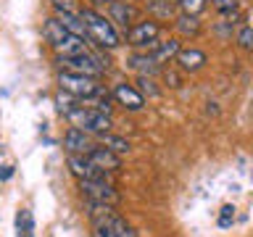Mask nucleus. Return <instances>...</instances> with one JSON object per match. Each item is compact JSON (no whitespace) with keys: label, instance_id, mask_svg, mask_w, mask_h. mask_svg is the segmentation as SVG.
<instances>
[{"label":"nucleus","instance_id":"obj_22","mask_svg":"<svg viewBox=\"0 0 253 237\" xmlns=\"http://www.w3.org/2000/svg\"><path fill=\"white\" fill-rule=\"evenodd\" d=\"M148 11L153 16H158V19H169L174 13V5L169 0H148Z\"/></svg>","mask_w":253,"mask_h":237},{"label":"nucleus","instance_id":"obj_4","mask_svg":"<svg viewBox=\"0 0 253 237\" xmlns=\"http://www.w3.org/2000/svg\"><path fill=\"white\" fill-rule=\"evenodd\" d=\"M58 87L63 92L74 95L79 100H90V98H98L103 92V87L98 79L92 77H84V74H71V71H58Z\"/></svg>","mask_w":253,"mask_h":237},{"label":"nucleus","instance_id":"obj_10","mask_svg":"<svg viewBox=\"0 0 253 237\" xmlns=\"http://www.w3.org/2000/svg\"><path fill=\"white\" fill-rule=\"evenodd\" d=\"M87 158H90V163L92 166H98L100 171H119L122 169V156L114 153V150H108L106 145H92L90 150L84 153Z\"/></svg>","mask_w":253,"mask_h":237},{"label":"nucleus","instance_id":"obj_25","mask_svg":"<svg viewBox=\"0 0 253 237\" xmlns=\"http://www.w3.org/2000/svg\"><path fill=\"white\" fill-rule=\"evenodd\" d=\"M137 82H140V92H142V98H145V92H148V98H158V95H161V90L156 87V82H153L150 77H142V74H140Z\"/></svg>","mask_w":253,"mask_h":237},{"label":"nucleus","instance_id":"obj_16","mask_svg":"<svg viewBox=\"0 0 253 237\" xmlns=\"http://www.w3.org/2000/svg\"><path fill=\"white\" fill-rule=\"evenodd\" d=\"M55 13H58L55 19H58V21L63 24V29H69L71 35L82 37L84 42H90V35H87V27H84V21L79 19V13H77V11H55Z\"/></svg>","mask_w":253,"mask_h":237},{"label":"nucleus","instance_id":"obj_20","mask_svg":"<svg viewBox=\"0 0 253 237\" xmlns=\"http://www.w3.org/2000/svg\"><path fill=\"white\" fill-rule=\"evenodd\" d=\"M98 137H100L103 145H106L108 150H114V153H119V156L129 153V142H126L124 137H116V134H111V132H103V134H98Z\"/></svg>","mask_w":253,"mask_h":237},{"label":"nucleus","instance_id":"obj_23","mask_svg":"<svg viewBox=\"0 0 253 237\" xmlns=\"http://www.w3.org/2000/svg\"><path fill=\"white\" fill-rule=\"evenodd\" d=\"M209 0H177V8L185 16H198V13H203V8Z\"/></svg>","mask_w":253,"mask_h":237},{"label":"nucleus","instance_id":"obj_30","mask_svg":"<svg viewBox=\"0 0 253 237\" xmlns=\"http://www.w3.org/2000/svg\"><path fill=\"white\" fill-rule=\"evenodd\" d=\"M87 3L95 8V5H111V3H116V0H87Z\"/></svg>","mask_w":253,"mask_h":237},{"label":"nucleus","instance_id":"obj_6","mask_svg":"<svg viewBox=\"0 0 253 237\" xmlns=\"http://www.w3.org/2000/svg\"><path fill=\"white\" fill-rule=\"evenodd\" d=\"M55 66L61 71H71V74H84V77H92V79H100L103 77V66L98 63V58L87 50V53H79V55H55Z\"/></svg>","mask_w":253,"mask_h":237},{"label":"nucleus","instance_id":"obj_31","mask_svg":"<svg viewBox=\"0 0 253 237\" xmlns=\"http://www.w3.org/2000/svg\"><path fill=\"white\" fill-rule=\"evenodd\" d=\"M11 174H13L11 166H3V171H0V179H11Z\"/></svg>","mask_w":253,"mask_h":237},{"label":"nucleus","instance_id":"obj_7","mask_svg":"<svg viewBox=\"0 0 253 237\" xmlns=\"http://www.w3.org/2000/svg\"><path fill=\"white\" fill-rule=\"evenodd\" d=\"M158 35H161V24L156 19H140L126 29L124 40L129 47H134V50H148V47L158 40Z\"/></svg>","mask_w":253,"mask_h":237},{"label":"nucleus","instance_id":"obj_9","mask_svg":"<svg viewBox=\"0 0 253 237\" xmlns=\"http://www.w3.org/2000/svg\"><path fill=\"white\" fill-rule=\"evenodd\" d=\"M108 19L114 27L126 32L134 21H140V11H137V5L129 3V0H116V3L108 5Z\"/></svg>","mask_w":253,"mask_h":237},{"label":"nucleus","instance_id":"obj_12","mask_svg":"<svg viewBox=\"0 0 253 237\" xmlns=\"http://www.w3.org/2000/svg\"><path fill=\"white\" fill-rule=\"evenodd\" d=\"M174 63H177L182 71L195 74V71H201L206 63H209V55H206L201 47H179V53L174 55Z\"/></svg>","mask_w":253,"mask_h":237},{"label":"nucleus","instance_id":"obj_32","mask_svg":"<svg viewBox=\"0 0 253 237\" xmlns=\"http://www.w3.org/2000/svg\"><path fill=\"white\" fill-rule=\"evenodd\" d=\"M251 53H253V50H251Z\"/></svg>","mask_w":253,"mask_h":237},{"label":"nucleus","instance_id":"obj_27","mask_svg":"<svg viewBox=\"0 0 253 237\" xmlns=\"http://www.w3.org/2000/svg\"><path fill=\"white\" fill-rule=\"evenodd\" d=\"M211 5L219 13H235L237 11V0H211Z\"/></svg>","mask_w":253,"mask_h":237},{"label":"nucleus","instance_id":"obj_26","mask_svg":"<svg viewBox=\"0 0 253 237\" xmlns=\"http://www.w3.org/2000/svg\"><path fill=\"white\" fill-rule=\"evenodd\" d=\"M232 221H235V205H221V213H219V227L221 229H227V227H232Z\"/></svg>","mask_w":253,"mask_h":237},{"label":"nucleus","instance_id":"obj_19","mask_svg":"<svg viewBox=\"0 0 253 237\" xmlns=\"http://www.w3.org/2000/svg\"><path fill=\"white\" fill-rule=\"evenodd\" d=\"M16 237H35V216L29 208L16 213Z\"/></svg>","mask_w":253,"mask_h":237},{"label":"nucleus","instance_id":"obj_14","mask_svg":"<svg viewBox=\"0 0 253 237\" xmlns=\"http://www.w3.org/2000/svg\"><path fill=\"white\" fill-rule=\"evenodd\" d=\"M179 47H182V45H179V37H169V40H164V42H161V40H156V42L150 45L145 53L158 63V66H164V63L174 61V55L179 53Z\"/></svg>","mask_w":253,"mask_h":237},{"label":"nucleus","instance_id":"obj_24","mask_svg":"<svg viewBox=\"0 0 253 237\" xmlns=\"http://www.w3.org/2000/svg\"><path fill=\"white\" fill-rule=\"evenodd\" d=\"M235 42L243 47V50H253V27H240L237 29Z\"/></svg>","mask_w":253,"mask_h":237},{"label":"nucleus","instance_id":"obj_11","mask_svg":"<svg viewBox=\"0 0 253 237\" xmlns=\"http://www.w3.org/2000/svg\"><path fill=\"white\" fill-rule=\"evenodd\" d=\"M69 163V171L74 174L77 179H106V171H100L98 166L90 163V158L82 156V153H71L66 158Z\"/></svg>","mask_w":253,"mask_h":237},{"label":"nucleus","instance_id":"obj_8","mask_svg":"<svg viewBox=\"0 0 253 237\" xmlns=\"http://www.w3.org/2000/svg\"><path fill=\"white\" fill-rule=\"evenodd\" d=\"M79 193L90 203H106V205H119L122 195L119 190L106 179H79Z\"/></svg>","mask_w":253,"mask_h":237},{"label":"nucleus","instance_id":"obj_2","mask_svg":"<svg viewBox=\"0 0 253 237\" xmlns=\"http://www.w3.org/2000/svg\"><path fill=\"white\" fill-rule=\"evenodd\" d=\"M77 13H79V19L84 21L87 35H90V42H95L100 50H116V47L122 45V35H119V29L111 24L108 16H103L100 11H95L92 5L79 8Z\"/></svg>","mask_w":253,"mask_h":237},{"label":"nucleus","instance_id":"obj_18","mask_svg":"<svg viewBox=\"0 0 253 237\" xmlns=\"http://www.w3.org/2000/svg\"><path fill=\"white\" fill-rule=\"evenodd\" d=\"M174 29L179 32V37H198V32H201V21H198V16L179 13L177 19H174Z\"/></svg>","mask_w":253,"mask_h":237},{"label":"nucleus","instance_id":"obj_3","mask_svg":"<svg viewBox=\"0 0 253 237\" xmlns=\"http://www.w3.org/2000/svg\"><path fill=\"white\" fill-rule=\"evenodd\" d=\"M42 37L45 42L55 50V55H79V53H87V42L82 37L71 35L69 29H63V24L55 19H45L42 24Z\"/></svg>","mask_w":253,"mask_h":237},{"label":"nucleus","instance_id":"obj_28","mask_svg":"<svg viewBox=\"0 0 253 237\" xmlns=\"http://www.w3.org/2000/svg\"><path fill=\"white\" fill-rule=\"evenodd\" d=\"M164 79H166V84H169V87H174V90H177V87H182V77L177 74V71H171V69L164 71Z\"/></svg>","mask_w":253,"mask_h":237},{"label":"nucleus","instance_id":"obj_15","mask_svg":"<svg viewBox=\"0 0 253 237\" xmlns=\"http://www.w3.org/2000/svg\"><path fill=\"white\" fill-rule=\"evenodd\" d=\"M63 148H66V153H87V150L92 148V142H90V134L82 132V129H77V126H71V129H66V134H63Z\"/></svg>","mask_w":253,"mask_h":237},{"label":"nucleus","instance_id":"obj_21","mask_svg":"<svg viewBox=\"0 0 253 237\" xmlns=\"http://www.w3.org/2000/svg\"><path fill=\"white\" fill-rule=\"evenodd\" d=\"M55 106H58V111L63 116H69L74 108H79V98H74V95H69V92L61 90L58 95H55Z\"/></svg>","mask_w":253,"mask_h":237},{"label":"nucleus","instance_id":"obj_1","mask_svg":"<svg viewBox=\"0 0 253 237\" xmlns=\"http://www.w3.org/2000/svg\"><path fill=\"white\" fill-rule=\"evenodd\" d=\"M87 216L92 224V237H137L134 227L116 211V205L87 200Z\"/></svg>","mask_w":253,"mask_h":237},{"label":"nucleus","instance_id":"obj_29","mask_svg":"<svg viewBox=\"0 0 253 237\" xmlns=\"http://www.w3.org/2000/svg\"><path fill=\"white\" fill-rule=\"evenodd\" d=\"M55 11H74V5H71V0H53Z\"/></svg>","mask_w":253,"mask_h":237},{"label":"nucleus","instance_id":"obj_13","mask_svg":"<svg viewBox=\"0 0 253 237\" xmlns=\"http://www.w3.org/2000/svg\"><path fill=\"white\" fill-rule=\"evenodd\" d=\"M114 98L119 106H124L126 111H142L145 108V98H142V92L137 90V87L126 84V82H119L114 87Z\"/></svg>","mask_w":253,"mask_h":237},{"label":"nucleus","instance_id":"obj_5","mask_svg":"<svg viewBox=\"0 0 253 237\" xmlns=\"http://www.w3.org/2000/svg\"><path fill=\"white\" fill-rule=\"evenodd\" d=\"M66 118L71 121V126H77V129H82V132H87V134L111 132V116H108V114H100V111H95V108L79 106V108L71 111Z\"/></svg>","mask_w":253,"mask_h":237},{"label":"nucleus","instance_id":"obj_17","mask_svg":"<svg viewBox=\"0 0 253 237\" xmlns=\"http://www.w3.org/2000/svg\"><path fill=\"white\" fill-rule=\"evenodd\" d=\"M126 63H129V66H132L134 71H140L142 77H153L156 71L161 69V66H158V63H156L153 58H150L148 53H134V55H132V58L126 61Z\"/></svg>","mask_w":253,"mask_h":237}]
</instances>
